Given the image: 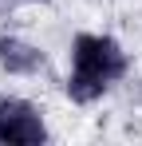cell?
I'll return each instance as SVG.
<instances>
[{"label":"cell","instance_id":"6da1fadb","mask_svg":"<svg viewBox=\"0 0 142 146\" xmlns=\"http://www.w3.org/2000/svg\"><path fill=\"white\" fill-rule=\"evenodd\" d=\"M126 71H130V55L115 36L79 32L71 40V71H67L63 91L71 103L87 107V103H99Z\"/></svg>","mask_w":142,"mask_h":146},{"label":"cell","instance_id":"7a4b0ae2","mask_svg":"<svg viewBox=\"0 0 142 146\" xmlns=\"http://www.w3.org/2000/svg\"><path fill=\"white\" fill-rule=\"evenodd\" d=\"M0 142H16V146L47 142L44 111L20 95H0Z\"/></svg>","mask_w":142,"mask_h":146},{"label":"cell","instance_id":"3957f363","mask_svg":"<svg viewBox=\"0 0 142 146\" xmlns=\"http://www.w3.org/2000/svg\"><path fill=\"white\" fill-rule=\"evenodd\" d=\"M47 63L44 48L28 44L24 36H0V67L8 75H36Z\"/></svg>","mask_w":142,"mask_h":146},{"label":"cell","instance_id":"277c9868","mask_svg":"<svg viewBox=\"0 0 142 146\" xmlns=\"http://www.w3.org/2000/svg\"><path fill=\"white\" fill-rule=\"evenodd\" d=\"M28 4H47V0H28Z\"/></svg>","mask_w":142,"mask_h":146}]
</instances>
